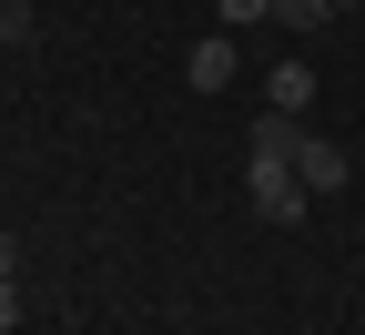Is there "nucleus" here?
Segmentation results:
<instances>
[{"mask_svg":"<svg viewBox=\"0 0 365 335\" xmlns=\"http://www.w3.org/2000/svg\"><path fill=\"white\" fill-rule=\"evenodd\" d=\"M182 81H193V91H223V81H234V31H203L193 61H182Z\"/></svg>","mask_w":365,"mask_h":335,"instance_id":"2","label":"nucleus"},{"mask_svg":"<svg viewBox=\"0 0 365 335\" xmlns=\"http://www.w3.org/2000/svg\"><path fill=\"white\" fill-rule=\"evenodd\" d=\"M264 112H294V122H304V112H314V71H304V61H284V71L264 81Z\"/></svg>","mask_w":365,"mask_h":335,"instance_id":"4","label":"nucleus"},{"mask_svg":"<svg viewBox=\"0 0 365 335\" xmlns=\"http://www.w3.org/2000/svg\"><path fill=\"white\" fill-rule=\"evenodd\" d=\"M294 173H304V194H345V173H355V163L335 153V142H325V132H314V142H304V163H294Z\"/></svg>","mask_w":365,"mask_h":335,"instance_id":"3","label":"nucleus"},{"mask_svg":"<svg viewBox=\"0 0 365 335\" xmlns=\"http://www.w3.org/2000/svg\"><path fill=\"white\" fill-rule=\"evenodd\" d=\"M11 274H21V244H11V234H0V284H11Z\"/></svg>","mask_w":365,"mask_h":335,"instance_id":"9","label":"nucleus"},{"mask_svg":"<svg viewBox=\"0 0 365 335\" xmlns=\"http://www.w3.org/2000/svg\"><path fill=\"white\" fill-rule=\"evenodd\" d=\"M11 325H21V295H11V284H0V335H11Z\"/></svg>","mask_w":365,"mask_h":335,"instance_id":"8","label":"nucleus"},{"mask_svg":"<svg viewBox=\"0 0 365 335\" xmlns=\"http://www.w3.org/2000/svg\"><path fill=\"white\" fill-rule=\"evenodd\" d=\"M244 194L264 224H304V173H274V163H244Z\"/></svg>","mask_w":365,"mask_h":335,"instance_id":"1","label":"nucleus"},{"mask_svg":"<svg viewBox=\"0 0 365 335\" xmlns=\"http://www.w3.org/2000/svg\"><path fill=\"white\" fill-rule=\"evenodd\" d=\"M31 41V0H0V51H21Z\"/></svg>","mask_w":365,"mask_h":335,"instance_id":"5","label":"nucleus"},{"mask_svg":"<svg viewBox=\"0 0 365 335\" xmlns=\"http://www.w3.org/2000/svg\"><path fill=\"white\" fill-rule=\"evenodd\" d=\"M234 21H274V0H223V31Z\"/></svg>","mask_w":365,"mask_h":335,"instance_id":"7","label":"nucleus"},{"mask_svg":"<svg viewBox=\"0 0 365 335\" xmlns=\"http://www.w3.org/2000/svg\"><path fill=\"white\" fill-rule=\"evenodd\" d=\"M274 21H294V31H314V21H335V0H274Z\"/></svg>","mask_w":365,"mask_h":335,"instance_id":"6","label":"nucleus"}]
</instances>
